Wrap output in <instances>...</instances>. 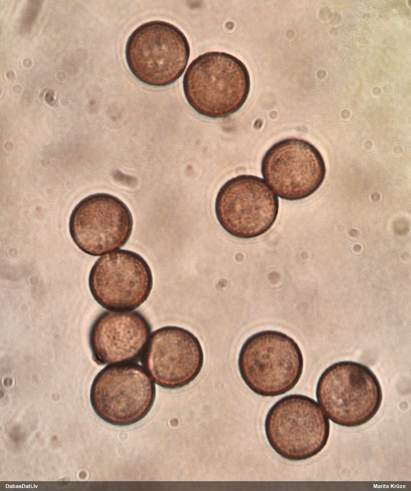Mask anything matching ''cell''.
I'll return each mask as SVG.
<instances>
[{
	"mask_svg": "<svg viewBox=\"0 0 411 491\" xmlns=\"http://www.w3.org/2000/svg\"><path fill=\"white\" fill-rule=\"evenodd\" d=\"M249 72L232 55L208 52L192 61L183 80L189 105L198 113L212 118L228 117L244 105L250 91Z\"/></svg>",
	"mask_w": 411,
	"mask_h": 491,
	"instance_id": "obj_1",
	"label": "cell"
},
{
	"mask_svg": "<svg viewBox=\"0 0 411 491\" xmlns=\"http://www.w3.org/2000/svg\"><path fill=\"white\" fill-rule=\"evenodd\" d=\"M238 365L243 380L253 392L274 397L296 385L302 373L303 357L292 337L279 331L267 330L246 340Z\"/></svg>",
	"mask_w": 411,
	"mask_h": 491,
	"instance_id": "obj_2",
	"label": "cell"
},
{
	"mask_svg": "<svg viewBox=\"0 0 411 491\" xmlns=\"http://www.w3.org/2000/svg\"><path fill=\"white\" fill-rule=\"evenodd\" d=\"M317 401L328 418L343 427H354L370 421L383 400L380 382L367 366L341 361L328 367L316 388Z\"/></svg>",
	"mask_w": 411,
	"mask_h": 491,
	"instance_id": "obj_3",
	"label": "cell"
},
{
	"mask_svg": "<svg viewBox=\"0 0 411 491\" xmlns=\"http://www.w3.org/2000/svg\"><path fill=\"white\" fill-rule=\"evenodd\" d=\"M265 432L277 454L300 461L317 455L324 449L330 424L316 401L305 395L291 394L277 401L269 410Z\"/></svg>",
	"mask_w": 411,
	"mask_h": 491,
	"instance_id": "obj_4",
	"label": "cell"
},
{
	"mask_svg": "<svg viewBox=\"0 0 411 491\" xmlns=\"http://www.w3.org/2000/svg\"><path fill=\"white\" fill-rule=\"evenodd\" d=\"M190 55L189 42L177 27L163 21H151L136 28L129 36L125 57L132 74L151 86H164L184 73Z\"/></svg>",
	"mask_w": 411,
	"mask_h": 491,
	"instance_id": "obj_5",
	"label": "cell"
},
{
	"mask_svg": "<svg viewBox=\"0 0 411 491\" xmlns=\"http://www.w3.org/2000/svg\"><path fill=\"white\" fill-rule=\"evenodd\" d=\"M156 397V387L145 369L136 362L111 364L102 369L91 384L90 401L106 422L126 426L145 417Z\"/></svg>",
	"mask_w": 411,
	"mask_h": 491,
	"instance_id": "obj_6",
	"label": "cell"
},
{
	"mask_svg": "<svg viewBox=\"0 0 411 491\" xmlns=\"http://www.w3.org/2000/svg\"><path fill=\"white\" fill-rule=\"evenodd\" d=\"M279 210L277 196L262 178L241 175L225 183L215 204L217 219L230 235L251 239L267 232Z\"/></svg>",
	"mask_w": 411,
	"mask_h": 491,
	"instance_id": "obj_7",
	"label": "cell"
},
{
	"mask_svg": "<svg viewBox=\"0 0 411 491\" xmlns=\"http://www.w3.org/2000/svg\"><path fill=\"white\" fill-rule=\"evenodd\" d=\"M88 285L95 300L114 311H130L148 298L153 276L147 262L137 253L125 249L98 258L92 266Z\"/></svg>",
	"mask_w": 411,
	"mask_h": 491,
	"instance_id": "obj_8",
	"label": "cell"
},
{
	"mask_svg": "<svg viewBox=\"0 0 411 491\" xmlns=\"http://www.w3.org/2000/svg\"><path fill=\"white\" fill-rule=\"evenodd\" d=\"M262 175L281 199L295 201L314 193L324 181L326 167L319 150L309 141L296 137L282 139L264 155Z\"/></svg>",
	"mask_w": 411,
	"mask_h": 491,
	"instance_id": "obj_9",
	"label": "cell"
},
{
	"mask_svg": "<svg viewBox=\"0 0 411 491\" xmlns=\"http://www.w3.org/2000/svg\"><path fill=\"white\" fill-rule=\"evenodd\" d=\"M133 219L127 206L110 194H91L80 201L69 221L71 237L89 255L98 256L118 249L129 239Z\"/></svg>",
	"mask_w": 411,
	"mask_h": 491,
	"instance_id": "obj_10",
	"label": "cell"
},
{
	"mask_svg": "<svg viewBox=\"0 0 411 491\" xmlns=\"http://www.w3.org/2000/svg\"><path fill=\"white\" fill-rule=\"evenodd\" d=\"M140 359L157 385L173 389L188 385L197 377L203 365L204 354L199 340L192 332L169 326L152 333Z\"/></svg>",
	"mask_w": 411,
	"mask_h": 491,
	"instance_id": "obj_11",
	"label": "cell"
},
{
	"mask_svg": "<svg viewBox=\"0 0 411 491\" xmlns=\"http://www.w3.org/2000/svg\"><path fill=\"white\" fill-rule=\"evenodd\" d=\"M151 331L150 323L139 312L104 311L89 331L92 358L98 365L138 361Z\"/></svg>",
	"mask_w": 411,
	"mask_h": 491,
	"instance_id": "obj_12",
	"label": "cell"
}]
</instances>
